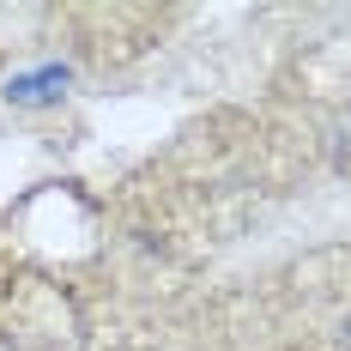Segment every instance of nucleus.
Listing matches in <instances>:
<instances>
[{
  "label": "nucleus",
  "mask_w": 351,
  "mask_h": 351,
  "mask_svg": "<svg viewBox=\"0 0 351 351\" xmlns=\"http://www.w3.org/2000/svg\"><path fill=\"white\" fill-rule=\"evenodd\" d=\"M55 85H67V73H61V67H43V73H31V79H12V97H19V104H49Z\"/></svg>",
  "instance_id": "obj_1"
}]
</instances>
